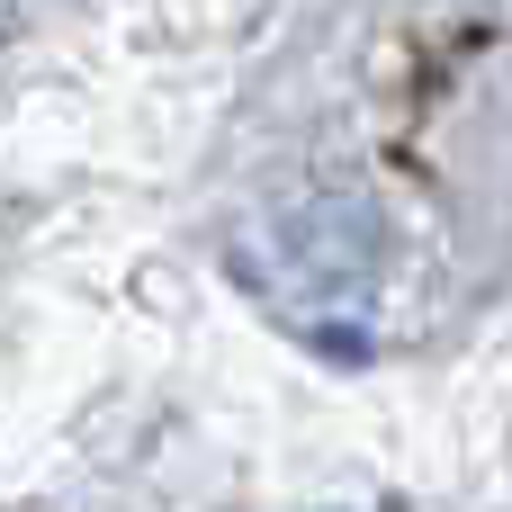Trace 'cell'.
<instances>
[{
	"instance_id": "obj_1",
	"label": "cell",
	"mask_w": 512,
	"mask_h": 512,
	"mask_svg": "<svg viewBox=\"0 0 512 512\" xmlns=\"http://www.w3.org/2000/svg\"><path fill=\"white\" fill-rule=\"evenodd\" d=\"M288 261H297L306 279H324V288H351V279H369V261H378V216L351 207V198H324V207L297 216Z\"/></svg>"
}]
</instances>
